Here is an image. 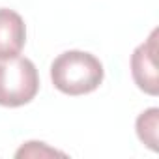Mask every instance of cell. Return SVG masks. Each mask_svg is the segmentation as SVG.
I'll list each match as a JSON object with an SVG mask.
<instances>
[{"label": "cell", "instance_id": "1", "mask_svg": "<svg viewBox=\"0 0 159 159\" xmlns=\"http://www.w3.org/2000/svg\"><path fill=\"white\" fill-rule=\"evenodd\" d=\"M103 64L90 52L66 51L51 64V81L56 90L67 96H84L103 83Z\"/></svg>", "mask_w": 159, "mask_h": 159}, {"label": "cell", "instance_id": "2", "mask_svg": "<svg viewBox=\"0 0 159 159\" xmlns=\"http://www.w3.org/2000/svg\"><path fill=\"white\" fill-rule=\"evenodd\" d=\"M39 90V77L32 60L13 56L0 60V105L21 107L30 103Z\"/></svg>", "mask_w": 159, "mask_h": 159}, {"label": "cell", "instance_id": "3", "mask_svg": "<svg viewBox=\"0 0 159 159\" xmlns=\"http://www.w3.org/2000/svg\"><path fill=\"white\" fill-rule=\"evenodd\" d=\"M131 75L135 84L148 96L159 94L157 77V28L131 54Z\"/></svg>", "mask_w": 159, "mask_h": 159}, {"label": "cell", "instance_id": "4", "mask_svg": "<svg viewBox=\"0 0 159 159\" xmlns=\"http://www.w3.org/2000/svg\"><path fill=\"white\" fill-rule=\"evenodd\" d=\"M26 43L23 17L8 8H0V60L19 56Z\"/></svg>", "mask_w": 159, "mask_h": 159}, {"label": "cell", "instance_id": "5", "mask_svg": "<svg viewBox=\"0 0 159 159\" xmlns=\"http://www.w3.org/2000/svg\"><path fill=\"white\" fill-rule=\"evenodd\" d=\"M137 137L152 152H157V127H159V109L152 107L137 118Z\"/></svg>", "mask_w": 159, "mask_h": 159}, {"label": "cell", "instance_id": "6", "mask_svg": "<svg viewBox=\"0 0 159 159\" xmlns=\"http://www.w3.org/2000/svg\"><path fill=\"white\" fill-rule=\"evenodd\" d=\"M54 155H66L54 148H49L45 142H38V140H30L26 144H23L17 152L15 157H54Z\"/></svg>", "mask_w": 159, "mask_h": 159}]
</instances>
